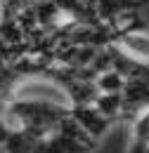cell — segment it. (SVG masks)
Listing matches in <instances>:
<instances>
[{
  "mask_svg": "<svg viewBox=\"0 0 149 153\" xmlns=\"http://www.w3.org/2000/svg\"><path fill=\"white\" fill-rule=\"evenodd\" d=\"M128 153H149V106H144L130 120Z\"/></svg>",
  "mask_w": 149,
  "mask_h": 153,
  "instance_id": "6da1fadb",
  "label": "cell"
},
{
  "mask_svg": "<svg viewBox=\"0 0 149 153\" xmlns=\"http://www.w3.org/2000/svg\"><path fill=\"white\" fill-rule=\"evenodd\" d=\"M0 153H7V151H5V149H2V146H0Z\"/></svg>",
  "mask_w": 149,
  "mask_h": 153,
  "instance_id": "7a4b0ae2",
  "label": "cell"
}]
</instances>
